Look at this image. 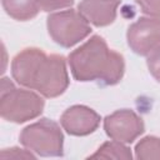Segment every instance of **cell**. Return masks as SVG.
Instances as JSON below:
<instances>
[{
	"label": "cell",
	"mask_w": 160,
	"mask_h": 160,
	"mask_svg": "<svg viewBox=\"0 0 160 160\" xmlns=\"http://www.w3.org/2000/svg\"><path fill=\"white\" fill-rule=\"evenodd\" d=\"M11 75L18 84L36 90L45 98H56L69 86L64 56L48 55L38 48L24 49L12 59Z\"/></svg>",
	"instance_id": "cell-1"
},
{
	"label": "cell",
	"mask_w": 160,
	"mask_h": 160,
	"mask_svg": "<svg viewBox=\"0 0 160 160\" xmlns=\"http://www.w3.org/2000/svg\"><path fill=\"white\" fill-rule=\"evenodd\" d=\"M71 74L78 81H98L109 86L118 84L125 72L121 54L109 49L100 35L91 36L68 58Z\"/></svg>",
	"instance_id": "cell-2"
},
{
	"label": "cell",
	"mask_w": 160,
	"mask_h": 160,
	"mask_svg": "<svg viewBox=\"0 0 160 160\" xmlns=\"http://www.w3.org/2000/svg\"><path fill=\"white\" fill-rule=\"evenodd\" d=\"M45 101L36 92L16 89L9 78L1 79L0 85V115L11 122H25L38 118L44 110Z\"/></svg>",
	"instance_id": "cell-3"
},
{
	"label": "cell",
	"mask_w": 160,
	"mask_h": 160,
	"mask_svg": "<svg viewBox=\"0 0 160 160\" xmlns=\"http://www.w3.org/2000/svg\"><path fill=\"white\" fill-rule=\"evenodd\" d=\"M20 142L40 156H62L64 154L62 131L58 122L46 118L26 126L20 134Z\"/></svg>",
	"instance_id": "cell-4"
},
{
	"label": "cell",
	"mask_w": 160,
	"mask_h": 160,
	"mask_svg": "<svg viewBox=\"0 0 160 160\" xmlns=\"http://www.w3.org/2000/svg\"><path fill=\"white\" fill-rule=\"evenodd\" d=\"M46 25L51 39L62 48L74 46L91 32L89 21L72 9L50 14Z\"/></svg>",
	"instance_id": "cell-5"
},
{
	"label": "cell",
	"mask_w": 160,
	"mask_h": 160,
	"mask_svg": "<svg viewBox=\"0 0 160 160\" xmlns=\"http://www.w3.org/2000/svg\"><path fill=\"white\" fill-rule=\"evenodd\" d=\"M104 130L112 140L130 144L145 130L142 119L130 109L116 110L104 120Z\"/></svg>",
	"instance_id": "cell-6"
},
{
	"label": "cell",
	"mask_w": 160,
	"mask_h": 160,
	"mask_svg": "<svg viewBox=\"0 0 160 160\" xmlns=\"http://www.w3.org/2000/svg\"><path fill=\"white\" fill-rule=\"evenodd\" d=\"M126 39L135 54L148 56L160 46V19L140 18L129 26Z\"/></svg>",
	"instance_id": "cell-7"
},
{
	"label": "cell",
	"mask_w": 160,
	"mask_h": 160,
	"mask_svg": "<svg viewBox=\"0 0 160 160\" xmlns=\"http://www.w3.org/2000/svg\"><path fill=\"white\" fill-rule=\"evenodd\" d=\"M100 120L101 118L95 110L85 105H74L62 112L60 124L68 134L74 136H85L99 128Z\"/></svg>",
	"instance_id": "cell-8"
},
{
	"label": "cell",
	"mask_w": 160,
	"mask_h": 160,
	"mask_svg": "<svg viewBox=\"0 0 160 160\" xmlns=\"http://www.w3.org/2000/svg\"><path fill=\"white\" fill-rule=\"evenodd\" d=\"M120 0H82L78 11L95 26H108L114 22Z\"/></svg>",
	"instance_id": "cell-9"
},
{
	"label": "cell",
	"mask_w": 160,
	"mask_h": 160,
	"mask_svg": "<svg viewBox=\"0 0 160 160\" xmlns=\"http://www.w3.org/2000/svg\"><path fill=\"white\" fill-rule=\"evenodd\" d=\"M5 12L19 21H26L35 18L40 10L38 0H2Z\"/></svg>",
	"instance_id": "cell-10"
},
{
	"label": "cell",
	"mask_w": 160,
	"mask_h": 160,
	"mask_svg": "<svg viewBox=\"0 0 160 160\" xmlns=\"http://www.w3.org/2000/svg\"><path fill=\"white\" fill-rule=\"evenodd\" d=\"M130 149L120 141L111 140L104 142L89 159H131Z\"/></svg>",
	"instance_id": "cell-11"
},
{
	"label": "cell",
	"mask_w": 160,
	"mask_h": 160,
	"mask_svg": "<svg viewBox=\"0 0 160 160\" xmlns=\"http://www.w3.org/2000/svg\"><path fill=\"white\" fill-rule=\"evenodd\" d=\"M135 156L142 160L160 159V138L146 136L135 146Z\"/></svg>",
	"instance_id": "cell-12"
},
{
	"label": "cell",
	"mask_w": 160,
	"mask_h": 160,
	"mask_svg": "<svg viewBox=\"0 0 160 160\" xmlns=\"http://www.w3.org/2000/svg\"><path fill=\"white\" fill-rule=\"evenodd\" d=\"M135 2L149 18L160 19V0H135Z\"/></svg>",
	"instance_id": "cell-13"
},
{
	"label": "cell",
	"mask_w": 160,
	"mask_h": 160,
	"mask_svg": "<svg viewBox=\"0 0 160 160\" xmlns=\"http://www.w3.org/2000/svg\"><path fill=\"white\" fill-rule=\"evenodd\" d=\"M146 64L150 74L160 82V46H158L152 52L148 55Z\"/></svg>",
	"instance_id": "cell-14"
},
{
	"label": "cell",
	"mask_w": 160,
	"mask_h": 160,
	"mask_svg": "<svg viewBox=\"0 0 160 160\" xmlns=\"http://www.w3.org/2000/svg\"><path fill=\"white\" fill-rule=\"evenodd\" d=\"M1 159H34L35 155L29 149H20V148H10L2 149L0 154Z\"/></svg>",
	"instance_id": "cell-15"
},
{
	"label": "cell",
	"mask_w": 160,
	"mask_h": 160,
	"mask_svg": "<svg viewBox=\"0 0 160 160\" xmlns=\"http://www.w3.org/2000/svg\"><path fill=\"white\" fill-rule=\"evenodd\" d=\"M38 4L42 11H54L70 8L74 4V0H38Z\"/></svg>",
	"instance_id": "cell-16"
}]
</instances>
